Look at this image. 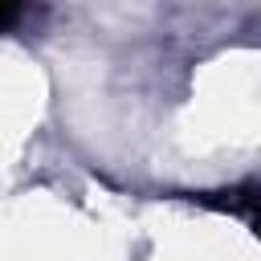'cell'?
Returning <instances> with one entry per match:
<instances>
[{
	"label": "cell",
	"instance_id": "6da1fadb",
	"mask_svg": "<svg viewBox=\"0 0 261 261\" xmlns=\"http://www.w3.org/2000/svg\"><path fill=\"white\" fill-rule=\"evenodd\" d=\"M16 12H20V0H4V29L16 24Z\"/></svg>",
	"mask_w": 261,
	"mask_h": 261
}]
</instances>
